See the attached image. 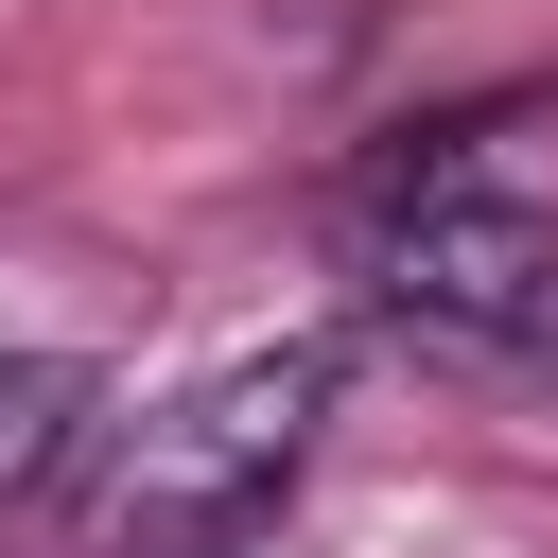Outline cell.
Segmentation results:
<instances>
[{
    "instance_id": "obj_1",
    "label": "cell",
    "mask_w": 558,
    "mask_h": 558,
    "mask_svg": "<svg viewBox=\"0 0 558 558\" xmlns=\"http://www.w3.org/2000/svg\"><path fill=\"white\" fill-rule=\"evenodd\" d=\"M331 401H349V349H331V331H279V349L192 366L174 401L122 418L105 506H87V558H244V541L296 506Z\"/></svg>"
},
{
    "instance_id": "obj_2",
    "label": "cell",
    "mask_w": 558,
    "mask_h": 558,
    "mask_svg": "<svg viewBox=\"0 0 558 558\" xmlns=\"http://www.w3.org/2000/svg\"><path fill=\"white\" fill-rule=\"evenodd\" d=\"M541 279H558V227H541L523 192H488L471 157H418V174L384 192V227H366V296H384L401 331H436V349H506Z\"/></svg>"
},
{
    "instance_id": "obj_3",
    "label": "cell",
    "mask_w": 558,
    "mask_h": 558,
    "mask_svg": "<svg viewBox=\"0 0 558 558\" xmlns=\"http://www.w3.org/2000/svg\"><path fill=\"white\" fill-rule=\"evenodd\" d=\"M87 418H105V384H87L70 349H0V506H35V488L87 453Z\"/></svg>"
},
{
    "instance_id": "obj_4",
    "label": "cell",
    "mask_w": 558,
    "mask_h": 558,
    "mask_svg": "<svg viewBox=\"0 0 558 558\" xmlns=\"http://www.w3.org/2000/svg\"><path fill=\"white\" fill-rule=\"evenodd\" d=\"M506 366H523V384H541V401H558V279H541V296H523V331H506Z\"/></svg>"
}]
</instances>
